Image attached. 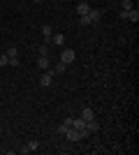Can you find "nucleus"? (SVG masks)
<instances>
[{"label": "nucleus", "mask_w": 139, "mask_h": 155, "mask_svg": "<svg viewBox=\"0 0 139 155\" xmlns=\"http://www.w3.org/2000/svg\"><path fill=\"white\" fill-rule=\"evenodd\" d=\"M51 84H53V74H51V72H49V70H46L44 74H42V77H40V86H42V88H49V86H51Z\"/></svg>", "instance_id": "f257e3e1"}, {"label": "nucleus", "mask_w": 139, "mask_h": 155, "mask_svg": "<svg viewBox=\"0 0 139 155\" xmlns=\"http://www.w3.org/2000/svg\"><path fill=\"white\" fill-rule=\"evenodd\" d=\"M74 56H77V53L72 51V49H65V51L60 53V63H65V65H70L74 60Z\"/></svg>", "instance_id": "f03ea898"}, {"label": "nucleus", "mask_w": 139, "mask_h": 155, "mask_svg": "<svg viewBox=\"0 0 139 155\" xmlns=\"http://www.w3.org/2000/svg\"><path fill=\"white\" fill-rule=\"evenodd\" d=\"M86 16H88V21H91V23H100V19H102V12H100V9H91Z\"/></svg>", "instance_id": "7ed1b4c3"}, {"label": "nucleus", "mask_w": 139, "mask_h": 155, "mask_svg": "<svg viewBox=\"0 0 139 155\" xmlns=\"http://www.w3.org/2000/svg\"><path fill=\"white\" fill-rule=\"evenodd\" d=\"M65 137L70 139V141H79L81 137H79V130H74V127H67L65 130Z\"/></svg>", "instance_id": "20e7f679"}, {"label": "nucleus", "mask_w": 139, "mask_h": 155, "mask_svg": "<svg viewBox=\"0 0 139 155\" xmlns=\"http://www.w3.org/2000/svg\"><path fill=\"white\" fill-rule=\"evenodd\" d=\"M77 12H79V16H86V14L91 12V5H88V2H79V5H77Z\"/></svg>", "instance_id": "39448f33"}, {"label": "nucleus", "mask_w": 139, "mask_h": 155, "mask_svg": "<svg viewBox=\"0 0 139 155\" xmlns=\"http://www.w3.org/2000/svg\"><path fill=\"white\" fill-rule=\"evenodd\" d=\"M72 127L74 130H84V127H86V120H84V118H72Z\"/></svg>", "instance_id": "423d86ee"}, {"label": "nucleus", "mask_w": 139, "mask_h": 155, "mask_svg": "<svg viewBox=\"0 0 139 155\" xmlns=\"http://www.w3.org/2000/svg\"><path fill=\"white\" fill-rule=\"evenodd\" d=\"M37 67H40L42 72L49 70V60H46V56H40V58H37Z\"/></svg>", "instance_id": "0eeeda50"}, {"label": "nucleus", "mask_w": 139, "mask_h": 155, "mask_svg": "<svg viewBox=\"0 0 139 155\" xmlns=\"http://www.w3.org/2000/svg\"><path fill=\"white\" fill-rule=\"evenodd\" d=\"M65 67H67L65 63H58L56 67H49V72H51V74H63V72H65Z\"/></svg>", "instance_id": "6e6552de"}, {"label": "nucleus", "mask_w": 139, "mask_h": 155, "mask_svg": "<svg viewBox=\"0 0 139 155\" xmlns=\"http://www.w3.org/2000/svg\"><path fill=\"white\" fill-rule=\"evenodd\" d=\"M127 21H134V23L139 21V9H137V7H132V9L127 12Z\"/></svg>", "instance_id": "1a4fd4ad"}, {"label": "nucleus", "mask_w": 139, "mask_h": 155, "mask_svg": "<svg viewBox=\"0 0 139 155\" xmlns=\"http://www.w3.org/2000/svg\"><path fill=\"white\" fill-rule=\"evenodd\" d=\"M81 118H84V120H93V118H95V114H93L91 107H86V109L81 111Z\"/></svg>", "instance_id": "9d476101"}, {"label": "nucleus", "mask_w": 139, "mask_h": 155, "mask_svg": "<svg viewBox=\"0 0 139 155\" xmlns=\"http://www.w3.org/2000/svg\"><path fill=\"white\" fill-rule=\"evenodd\" d=\"M42 35H44V39H46V42H51V35H53L51 26H42Z\"/></svg>", "instance_id": "9b49d317"}, {"label": "nucleus", "mask_w": 139, "mask_h": 155, "mask_svg": "<svg viewBox=\"0 0 139 155\" xmlns=\"http://www.w3.org/2000/svg\"><path fill=\"white\" fill-rule=\"evenodd\" d=\"M51 42H53V44H63V42H65V35H60V32H58V35H51Z\"/></svg>", "instance_id": "f8f14e48"}, {"label": "nucleus", "mask_w": 139, "mask_h": 155, "mask_svg": "<svg viewBox=\"0 0 139 155\" xmlns=\"http://www.w3.org/2000/svg\"><path fill=\"white\" fill-rule=\"evenodd\" d=\"M86 130L88 132H95V130H98V120H95V118H93V120H86Z\"/></svg>", "instance_id": "ddd939ff"}, {"label": "nucleus", "mask_w": 139, "mask_h": 155, "mask_svg": "<svg viewBox=\"0 0 139 155\" xmlns=\"http://www.w3.org/2000/svg\"><path fill=\"white\" fill-rule=\"evenodd\" d=\"M7 56H9V58H19V51H16V46L7 49Z\"/></svg>", "instance_id": "4468645a"}, {"label": "nucleus", "mask_w": 139, "mask_h": 155, "mask_svg": "<svg viewBox=\"0 0 139 155\" xmlns=\"http://www.w3.org/2000/svg\"><path fill=\"white\" fill-rule=\"evenodd\" d=\"M5 65H9V56L2 53V56H0V67H5Z\"/></svg>", "instance_id": "2eb2a0df"}, {"label": "nucleus", "mask_w": 139, "mask_h": 155, "mask_svg": "<svg viewBox=\"0 0 139 155\" xmlns=\"http://www.w3.org/2000/svg\"><path fill=\"white\" fill-rule=\"evenodd\" d=\"M132 0H123V9H125V12H130V9H132Z\"/></svg>", "instance_id": "dca6fc26"}, {"label": "nucleus", "mask_w": 139, "mask_h": 155, "mask_svg": "<svg viewBox=\"0 0 139 155\" xmlns=\"http://www.w3.org/2000/svg\"><path fill=\"white\" fill-rule=\"evenodd\" d=\"M26 148H28V153H30V150H37V141H28Z\"/></svg>", "instance_id": "f3484780"}, {"label": "nucleus", "mask_w": 139, "mask_h": 155, "mask_svg": "<svg viewBox=\"0 0 139 155\" xmlns=\"http://www.w3.org/2000/svg\"><path fill=\"white\" fill-rule=\"evenodd\" d=\"M40 56H49V46H46V44L40 46Z\"/></svg>", "instance_id": "a211bd4d"}, {"label": "nucleus", "mask_w": 139, "mask_h": 155, "mask_svg": "<svg viewBox=\"0 0 139 155\" xmlns=\"http://www.w3.org/2000/svg\"><path fill=\"white\" fill-rule=\"evenodd\" d=\"M79 23H81V26H88L91 21H88V16H79Z\"/></svg>", "instance_id": "6ab92c4d"}, {"label": "nucleus", "mask_w": 139, "mask_h": 155, "mask_svg": "<svg viewBox=\"0 0 139 155\" xmlns=\"http://www.w3.org/2000/svg\"><path fill=\"white\" fill-rule=\"evenodd\" d=\"M63 127H72V118H65V120H63Z\"/></svg>", "instance_id": "aec40b11"}, {"label": "nucleus", "mask_w": 139, "mask_h": 155, "mask_svg": "<svg viewBox=\"0 0 139 155\" xmlns=\"http://www.w3.org/2000/svg\"><path fill=\"white\" fill-rule=\"evenodd\" d=\"M33 2H42V0H33Z\"/></svg>", "instance_id": "412c9836"}]
</instances>
